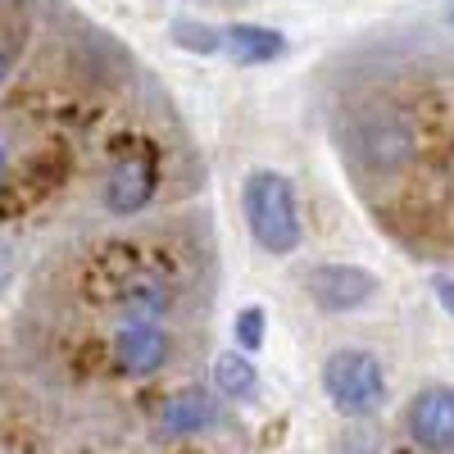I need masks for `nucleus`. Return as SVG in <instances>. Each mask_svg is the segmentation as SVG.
<instances>
[{
	"instance_id": "nucleus-2",
	"label": "nucleus",
	"mask_w": 454,
	"mask_h": 454,
	"mask_svg": "<svg viewBox=\"0 0 454 454\" xmlns=\"http://www.w3.org/2000/svg\"><path fill=\"white\" fill-rule=\"evenodd\" d=\"M323 391L340 419H372L387 404V372L372 350H336L323 364Z\"/></svg>"
},
{
	"instance_id": "nucleus-8",
	"label": "nucleus",
	"mask_w": 454,
	"mask_h": 454,
	"mask_svg": "<svg viewBox=\"0 0 454 454\" xmlns=\"http://www.w3.org/2000/svg\"><path fill=\"white\" fill-rule=\"evenodd\" d=\"M223 51L237 64L254 68V64H273L286 55V36L269 23H227L223 27Z\"/></svg>"
},
{
	"instance_id": "nucleus-15",
	"label": "nucleus",
	"mask_w": 454,
	"mask_h": 454,
	"mask_svg": "<svg viewBox=\"0 0 454 454\" xmlns=\"http://www.w3.org/2000/svg\"><path fill=\"white\" fill-rule=\"evenodd\" d=\"M5 177H10V150L0 145V182H5Z\"/></svg>"
},
{
	"instance_id": "nucleus-11",
	"label": "nucleus",
	"mask_w": 454,
	"mask_h": 454,
	"mask_svg": "<svg viewBox=\"0 0 454 454\" xmlns=\"http://www.w3.org/2000/svg\"><path fill=\"white\" fill-rule=\"evenodd\" d=\"M168 36H173V46L186 51V55H218L223 51V27L205 23V19H173L168 23Z\"/></svg>"
},
{
	"instance_id": "nucleus-16",
	"label": "nucleus",
	"mask_w": 454,
	"mask_h": 454,
	"mask_svg": "<svg viewBox=\"0 0 454 454\" xmlns=\"http://www.w3.org/2000/svg\"><path fill=\"white\" fill-rule=\"evenodd\" d=\"M450 27H454V5H450Z\"/></svg>"
},
{
	"instance_id": "nucleus-12",
	"label": "nucleus",
	"mask_w": 454,
	"mask_h": 454,
	"mask_svg": "<svg viewBox=\"0 0 454 454\" xmlns=\"http://www.w3.org/2000/svg\"><path fill=\"white\" fill-rule=\"evenodd\" d=\"M232 340H237V350H241V355H250V350L263 346V309H259V305H246V309L237 314V323H232Z\"/></svg>"
},
{
	"instance_id": "nucleus-14",
	"label": "nucleus",
	"mask_w": 454,
	"mask_h": 454,
	"mask_svg": "<svg viewBox=\"0 0 454 454\" xmlns=\"http://www.w3.org/2000/svg\"><path fill=\"white\" fill-rule=\"evenodd\" d=\"M10 282H14V250L0 241V291H5Z\"/></svg>"
},
{
	"instance_id": "nucleus-6",
	"label": "nucleus",
	"mask_w": 454,
	"mask_h": 454,
	"mask_svg": "<svg viewBox=\"0 0 454 454\" xmlns=\"http://www.w3.org/2000/svg\"><path fill=\"white\" fill-rule=\"evenodd\" d=\"M409 436L432 454L454 450V387H427L409 400Z\"/></svg>"
},
{
	"instance_id": "nucleus-5",
	"label": "nucleus",
	"mask_w": 454,
	"mask_h": 454,
	"mask_svg": "<svg viewBox=\"0 0 454 454\" xmlns=\"http://www.w3.org/2000/svg\"><path fill=\"white\" fill-rule=\"evenodd\" d=\"M168 359H173L168 327L132 318V323H123L119 332H114V364H119L128 377H150V372H160Z\"/></svg>"
},
{
	"instance_id": "nucleus-10",
	"label": "nucleus",
	"mask_w": 454,
	"mask_h": 454,
	"mask_svg": "<svg viewBox=\"0 0 454 454\" xmlns=\"http://www.w3.org/2000/svg\"><path fill=\"white\" fill-rule=\"evenodd\" d=\"M27 32H32L27 14L14 5V0H0V82L19 68V59L27 51Z\"/></svg>"
},
{
	"instance_id": "nucleus-4",
	"label": "nucleus",
	"mask_w": 454,
	"mask_h": 454,
	"mask_svg": "<svg viewBox=\"0 0 454 454\" xmlns=\"http://www.w3.org/2000/svg\"><path fill=\"white\" fill-rule=\"evenodd\" d=\"M155 192H160V160L137 150V155H123L119 164L109 168L100 200H105L109 214L128 218V214H141L150 200H155Z\"/></svg>"
},
{
	"instance_id": "nucleus-3",
	"label": "nucleus",
	"mask_w": 454,
	"mask_h": 454,
	"mask_svg": "<svg viewBox=\"0 0 454 454\" xmlns=\"http://www.w3.org/2000/svg\"><path fill=\"white\" fill-rule=\"evenodd\" d=\"M305 291L323 314H355V309L372 305L382 282L364 263H314L305 273Z\"/></svg>"
},
{
	"instance_id": "nucleus-1",
	"label": "nucleus",
	"mask_w": 454,
	"mask_h": 454,
	"mask_svg": "<svg viewBox=\"0 0 454 454\" xmlns=\"http://www.w3.org/2000/svg\"><path fill=\"white\" fill-rule=\"evenodd\" d=\"M241 214L259 250H269L278 259L295 254L305 241V223H300V205H295V186L286 173L278 168H254L241 182Z\"/></svg>"
},
{
	"instance_id": "nucleus-13",
	"label": "nucleus",
	"mask_w": 454,
	"mask_h": 454,
	"mask_svg": "<svg viewBox=\"0 0 454 454\" xmlns=\"http://www.w3.org/2000/svg\"><path fill=\"white\" fill-rule=\"evenodd\" d=\"M432 291H436V305L454 318V278H432Z\"/></svg>"
},
{
	"instance_id": "nucleus-9",
	"label": "nucleus",
	"mask_w": 454,
	"mask_h": 454,
	"mask_svg": "<svg viewBox=\"0 0 454 454\" xmlns=\"http://www.w3.org/2000/svg\"><path fill=\"white\" fill-rule=\"evenodd\" d=\"M214 391L227 400H254L259 395V368L241 350H223L214 359Z\"/></svg>"
},
{
	"instance_id": "nucleus-7",
	"label": "nucleus",
	"mask_w": 454,
	"mask_h": 454,
	"mask_svg": "<svg viewBox=\"0 0 454 454\" xmlns=\"http://www.w3.org/2000/svg\"><path fill=\"white\" fill-rule=\"evenodd\" d=\"M218 423V400L205 391V387H186V391H173L164 404H160V427L168 436H200Z\"/></svg>"
}]
</instances>
